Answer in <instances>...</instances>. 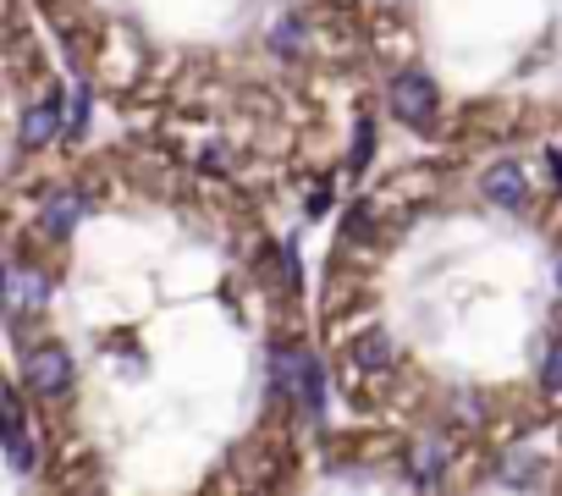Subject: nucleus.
<instances>
[{
  "label": "nucleus",
  "instance_id": "1",
  "mask_svg": "<svg viewBox=\"0 0 562 496\" xmlns=\"http://www.w3.org/2000/svg\"><path fill=\"white\" fill-rule=\"evenodd\" d=\"M392 111L408 127H430L436 122V83H430V72H397L392 78Z\"/></svg>",
  "mask_w": 562,
  "mask_h": 496
},
{
  "label": "nucleus",
  "instance_id": "2",
  "mask_svg": "<svg viewBox=\"0 0 562 496\" xmlns=\"http://www.w3.org/2000/svg\"><path fill=\"white\" fill-rule=\"evenodd\" d=\"M72 359H67V348H34L29 353V370H23V381H29V392H40V397H61L67 386H72Z\"/></svg>",
  "mask_w": 562,
  "mask_h": 496
},
{
  "label": "nucleus",
  "instance_id": "3",
  "mask_svg": "<svg viewBox=\"0 0 562 496\" xmlns=\"http://www.w3.org/2000/svg\"><path fill=\"white\" fill-rule=\"evenodd\" d=\"M480 193H485V204H496V210H524V204H529V182H524L518 160H496V166L485 171Z\"/></svg>",
  "mask_w": 562,
  "mask_h": 496
},
{
  "label": "nucleus",
  "instance_id": "4",
  "mask_svg": "<svg viewBox=\"0 0 562 496\" xmlns=\"http://www.w3.org/2000/svg\"><path fill=\"white\" fill-rule=\"evenodd\" d=\"M50 304V282L29 266H7V309L23 315V309H45Z\"/></svg>",
  "mask_w": 562,
  "mask_h": 496
},
{
  "label": "nucleus",
  "instance_id": "5",
  "mask_svg": "<svg viewBox=\"0 0 562 496\" xmlns=\"http://www.w3.org/2000/svg\"><path fill=\"white\" fill-rule=\"evenodd\" d=\"M293 386H299V403H304V414H310V419H321V408H326V370H321V359H315V353H299Z\"/></svg>",
  "mask_w": 562,
  "mask_h": 496
},
{
  "label": "nucleus",
  "instance_id": "6",
  "mask_svg": "<svg viewBox=\"0 0 562 496\" xmlns=\"http://www.w3.org/2000/svg\"><path fill=\"white\" fill-rule=\"evenodd\" d=\"M56 133H61V105L56 100L29 105V116H23V149H45Z\"/></svg>",
  "mask_w": 562,
  "mask_h": 496
},
{
  "label": "nucleus",
  "instance_id": "7",
  "mask_svg": "<svg viewBox=\"0 0 562 496\" xmlns=\"http://www.w3.org/2000/svg\"><path fill=\"white\" fill-rule=\"evenodd\" d=\"M348 359H353L359 370H386V364H392V337H386V331H364V337H353Z\"/></svg>",
  "mask_w": 562,
  "mask_h": 496
},
{
  "label": "nucleus",
  "instance_id": "8",
  "mask_svg": "<svg viewBox=\"0 0 562 496\" xmlns=\"http://www.w3.org/2000/svg\"><path fill=\"white\" fill-rule=\"evenodd\" d=\"M441 469H447V447H441V436H425V441L414 447V480H419V485H436Z\"/></svg>",
  "mask_w": 562,
  "mask_h": 496
},
{
  "label": "nucleus",
  "instance_id": "9",
  "mask_svg": "<svg viewBox=\"0 0 562 496\" xmlns=\"http://www.w3.org/2000/svg\"><path fill=\"white\" fill-rule=\"evenodd\" d=\"M78 215H83V199H78V193H61V199H50V204H45V226H50L56 237H67Z\"/></svg>",
  "mask_w": 562,
  "mask_h": 496
},
{
  "label": "nucleus",
  "instance_id": "10",
  "mask_svg": "<svg viewBox=\"0 0 562 496\" xmlns=\"http://www.w3.org/2000/svg\"><path fill=\"white\" fill-rule=\"evenodd\" d=\"M496 480H502V485H535V480H540V458H535V452H507Z\"/></svg>",
  "mask_w": 562,
  "mask_h": 496
},
{
  "label": "nucleus",
  "instance_id": "11",
  "mask_svg": "<svg viewBox=\"0 0 562 496\" xmlns=\"http://www.w3.org/2000/svg\"><path fill=\"white\" fill-rule=\"evenodd\" d=\"M7 463H12L18 474H29V469H34V447H29V436H23V430H12V436H7Z\"/></svg>",
  "mask_w": 562,
  "mask_h": 496
},
{
  "label": "nucleus",
  "instance_id": "12",
  "mask_svg": "<svg viewBox=\"0 0 562 496\" xmlns=\"http://www.w3.org/2000/svg\"><path fill=\"white\" fill-rule=\"evenodd\" d=\"M370 149H375V127H370V116H359V144H353V171H364V166H370Z\"/></svg>",
  "mask_w": 562,
  "mask_h": 496
},
{
  "label": "nucleus",
  "instance_id": "13",
  "mask_svg": "<svg viewBox=\"0 0 562 496\" xmlns=\"http://www.w3.org/2000/svg\"><path fill=\"white\" fill-rule=\"evenodd\" d=\"M540 381H546V392H551V397H562V348H551V359H546Z\"/></svg>",
  "mask_w": 562,
  "mask_h": 496
},
{
  "label": "nucleus",
  "instance_id": "14",
  "mask_svg": "<svg viewBox=\"0 0 562 496\" xmlns=\"http://www.w3.org/2000/svg\"><path fill=\"white\" fill-rule=\"evenodd\" d=\"M83 122H89V89H78V100H72V116H67V133H72V138H83Z\"/></svg>",
  "mask_w": 562,
  "mask_h": 496
},
{
  "label": "nucleus",
  "instance_id": "15",
  "mask_svg": "<svg viewBox=\"0 0 562 496\" xmlns=\"http://www.w3.org/2000/svg\"><path fill=\"white\" fill-rule=\"evenodd\" d=\"M304 210H310V215H326V210H331V193H326V188H315V193H310V204H304Z\"/></svg>",
  "mask_w": 562,
  "mask_h": 496
},
{
  "label": "nucleus",
  "instance_id": "16",
  "mask_svg": "<svg viewBox=\"0 0 562 496\" xmlns=\"http://www.w3.org/2000/svg\"><path fill=\"white\" fill-rule=\"evenodd\" d=\"M276 45H281V50H293V45H299V23H281V34H276Z\"/></svg>",
  "mask_w": 562,
  "mask_h": 496
},
{
  "label": "nucleus",
  "instance_id": "17",
  "mask_svg": "<svg viewBox=\"0 0 562 496\" xmlns=\"http://www.w3.org/2000/svg\"><path fill=\"white\" fill-rule=\"evenodd\" d=\"M557 288H562V260H557Z\"/></svg>",
  "mask_w": 562,
  "mask_h": 496
}]
</instances>
